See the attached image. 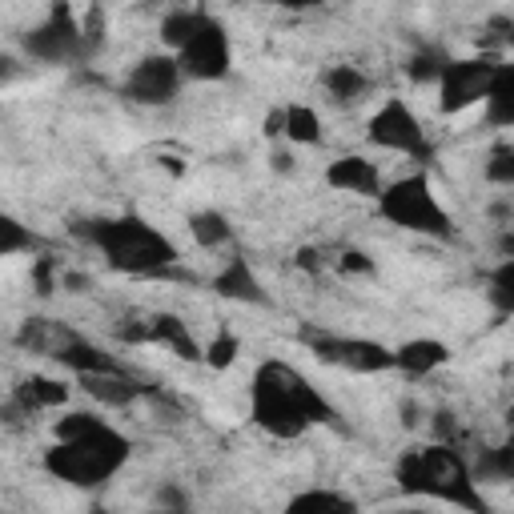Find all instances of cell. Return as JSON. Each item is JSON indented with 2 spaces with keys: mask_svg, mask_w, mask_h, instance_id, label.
Returning a JSON list of instances; mask_svg holds the SVG:
<instances>
[{
  "mask_svg": "<svg viewBox=\"0 0 514 514\" xmlns=\"http://www.w3.org/2000/svg\"><path fill=\"white\" fill-rule=\"evenodd\" d=\"M53 430H57V446L45 454V470L69 486H81V490L101 486L129 462V450H133L129 438L89 410L65 414Z\"/></svg>",
  "mask_w": 514,
  "mask_h": 514,
  "instance_id": "obj_1",
  "label": "cell"
},
{
  "mask_svg": "<svg viewBox=\"0 0 514 514\" xmlns=\"http://www.w3.org/2000/svg\"><path fill=\"white\" fill-rule=\"evenodd\" d=\"M253 422L274 438H302L318 422H334V406L286 362H266L253 378Z\"/></svg>",
  "mask_w": 514,
  "mask_h": 514,
  "instance_id": "obj_2",
  "label": "cell"
},
{
  "mask_svg": "<svg viewBox=\"0 0 514 514\" xmlns=\"http://www.w3.org/2000/svg\"><path fill=\"white\" fill-rule=\"evenodd\" d=\"M394 478H398L402 494H426V498L462 506V510H470V514H494L490 502L482 498L478 482H474V470H470L466 458H462L454 446H446V442L402 450V458H398V466H394Z\"/></svg>",
  "mask_w": 514,
  "mask_h": 514,
  "instance_id": "obj_3",
  "label": "cell"
},
{
  "mask_svg": "<svg viewBox=\"0 0 514 514\" xmlns=\"http://www.w3.org/2000/svg\"><path fill=\"white\" fill-rule=\"evenodd\" d=\"M81 237H89L105 262L117 274H133V278H161L165 270L177 266V245L157 233L149 221L141 217H113V221H89L77 229Z\"/></svg>",
  "mask_w": 514,
  "mask_h": 514,
  "instance_id": "obj_4",
  "label": "cell"
},
{
  "mask_svg": "<svg viewBox=\"0 0 514 514\" xmlns=\"http://www.w3.org/2000/svg\"><path fill=\"white\" fill-rule=\"evenodd\" d=\"M378 209L398 229H410V233H422V237H442V241L454 237V221L438 205V197H434V189H430V181L422 173L386 185L382 197H378Z\"/></svg>",
  "mask_w": 514,
  "mask_h": 514,
  "instance_id": "obj_5",
  "label": "cell"
},
{
  "mask_svg": "<svg viewBox=\"0 0 514 514\" xmlns=\"http://www.w3.org/2000/svg\"><path fill=\"white\" fill-rule=\"evenodd\" d=\"M25 49L33 61H45V65H85L93 57V45L85 41V29L73 5H53L49 21L25 37Z\"/></svg>",
  "mask_w": 514,
  "mask_h": 514,
  "instance_id": "obj_6",
  "label": "cell"
},
{
  "mask_svg": "<svg viewBox=\"0 0 514 514\" xmlns=\"http://www.w3.org/2000/svg\"><path fill=\"white\" fill-rule=\"evenodd\" d=\"M302 342L314 350V358H322L330 366H346L354 374L394 370V350H386L374 338H334L326 330H302Z\"/></svg>",
  "mask_w": 514,
  "mask_h": 514,
  "instance_id": "obj_7",
  "label": "cell"
},
{
  "mask_svg": "<svg viewBox=\"0 0 514 514\" xmlns=\"http://www.w3.org/2000/svg\"><path fill=\"white\" fill-rule=\"evenodd\" d=\"M229 61H233L229 37H225V29L205 13L201 25H197V33L189 37V45L177 53V65H181V73L193 77V81H221V77L229 73Z\"/></svg>",
  "mask_w": 514,
  "mask_h": 514,
  "instance_id": "obj_8",
  "label": "cell"
},
{
  "mask_svg": "<svg viewBox=\"0 0 514 514\" xmlns=\"http://www.w3.org/2000/svg\"><path fill=\"white\" fill-rule=\"evenodd\" d=\"M378 149H390V153H410V157H422L430 161V145H426V133H422V121L410 113L406 101H386L374 117H370V133H366Z\"/></svg>",
  "mask_w": 514,
  "mask_h": 514,
  "instance_id": "obj_9",
  "label": "cell"
},
{
  "mask_svg": "<svg viewBox=\"0 0 514 514\" xmlns=\"http://www.w3.org/2000/svg\"><path fill=\"white\" fill-rule=\"evenodd\" d=\"M494 61L490 57H470V61H450L438 89H442V113H462L478 101H486L490 81H494Z\"/></svg>",
  "mask_w": 514,
  "mask_h": 514,
  "instance_id": "obj_10",
  "label": "cell"
},
{
  "mask_svg": "<svg viewBox=\"0 0 514 514\" xmlns=\"http://www.w3.org/2000/svg\"><path fill=\"white\" fill-rule=\"evenodd\" d=\"M181 65H177V57H145L133 73H129V81H125V97L129 101H137V105H169L173 97H177V89H181Z\"/></svg>",
  "mask_w": 514,
  "mask_h": 514,
  "instance_id": "obj_11",
  "label": "cell"
},
{
  "mask_svg": "<svg viewBox=\"0 0 514 514\" xmlns=\"http://www.w3.org/2000/svg\"><path fill=\"white\" fill-rule=\"evenodd\" d=\"M213 294H221L225 302H245V306H270V294L262 286V278H257L249 270L245 257H229V266L213 278Z\"/></svg>",
  "mask_w": 514,
  "mask_h": 514,
  "instance_id": "obj_12",
  "label": "cell"
},
{
  "mask_svg": "<svg viewBox=\"0 0 514 514\" xmlns=\"http://www.w3.org/2000/svg\"><path fill=\"white\" fill-rule=\"evenodd\" d=\"M326 185H334L342 193H358V197H382V173H378V165L366 161V157H354V153L330 161Z\"/></svg>",
  "mask_w": 514,
  "mask_h": 514,
  "instance_id": "obj_13",
  "label": "cell"
},
{
  "mask_svg": "<svg viewBox=\"0 0 514 514\" xmlns=\"http://www.w3.org/2000/svg\"><path fill=\"white\" fill-rule=\"evenodd\" d=\"M446 362H450V350L438 338H410V342H402L394 350V366L414 374V378H426V374H434Z\"/></svg>",
  "mask_w": 514,
  "mask_h": 514,
  "instance_id": "obj_14",
  "label": "cell"
},
{
  "mask_svg": "<svg viewBox=\"0 0 514 514\" xmlns=\"http://www.w3.org/2000/svg\"><path fill=\"white\" fill-rule=\"evenodd\" d=\"M149 326H153V342L169 346L181 362H205V346H197V338L189 334V326L177 314H153Z\"/></svg>",
  "mask_w": 514,
  "mask_h": 514,
  "instance_id": "obj_15",
  "label": "cell"
},
{
  "mask_svg": "<svg viewBox=\"0 0 514 514\" xmlns=\"http://www.w3.org/2000/svg\"><path fill=\"white\" fill-rule=\"evenodd\" d=\"M69 402V386L61 382V378H49V374H33V378H25L21 386H17V398H13V406L17 410H57V406H65Z\"/></svg>",
  "mask_w": 514,
  "mask_h": 514,
  "instance_id": "obj_16",
  "label": "cell"
},
{
  "mask_svg": "<svg viewBox=\"0 0 514 514\" xmlns=\"http://www.w3.org/2000/svg\"><path fill=\"white\" fill-rule=\"evenodd\" d=\"M81 382H85V394H89V398H97L101 406H113V410L133 406L141 394H149V390L137 386L129 374H89V378H81Z\"/></svg>",
  "mask_w": 514,
  "mask_h": 514,
  "instance_id": "obj_17",
  "label": "cell"
},
{
  "mask_svg": "<svg viewBox=\"0 0 514 514\" xmlns=\"http://www.w3.org/2000/svg\"><path fill=\"white\" fill-rule=\"evenodd\" d=\"M57 362L69 366V370H77L81 378H89V374H125V366H121L117 358H109L105 350H97V346H89V342H81V338H73V342L57 354Z\"/></svg>",
  "mask_w": 514,
  "mask_h": 514,
  "instance_id": "obj_18",
  "label": "cell"
},
{
  "mask_svg": "<svg viewBox=\"0 0 514 514\" xmlns=\"http://www.w3.org/2000/svg\"><path fill=\"white\" fill-rule=\"evenodd\" d=\"M486 121L490 125H514V61L494 69L490 93H486Z\"/></svg>",
  "mask_w": 514,
  "mask_h": 514,
  "instance_id": "obj_19",
  "label": "cell"
},
{
  "mask_svg": "<svg viewBox=\"0 0 514 514\" xmlns=\"http://www.w3.org/2000/svg\"><path fill=\"white\" fill-rule=\"evenodd\" d=\"M282 514H358V502L338 490H302Z\"/></svg>",
  "mask_w": 514,
  "mask_h": 514,
  "instance_id": "obj_20",
  "label": "cell"
},
{
  "mask_svg": "<svg viewBox=\"0 0 514 514\" xmlns=\"http://www.w3.org/2000/svg\"><path fill=\"white\" fill-rule=\"evenodd\" d=\"M282 137L294 145H318L322 141V121L310 105H290L282 109Z\"/></svg>",
  "mask_w": 514,
  "mask_h": 514,
  "instance_id": "obj_21",
  "label": "cell"
},
{
  "mask_svg": "<svg viewBox=\"0 0 514 514\" xmlns=\"http://www.w3.org/2000/svg\"><path fill=\"white\" fill-rule=\"evenodd\" d=\"M189 233H193V241H197L201 249H217V245H229V241H233V225H229V217L217 213V209L193 213V217H189Z\"/></svg>",
  "mask_w": 514,
  "mask_h": 514,
  "instance_id": "obj_22",
  "label": "cell"
},
{
  "mask_svg": "<svg viewBox=\"0 0 514 514\" xmlns=\"http://www.w3.org/2000/svg\"><path fill=\"white\" fill-rule=\"evenodd\" d=\"M470 470H474V482L478 486L482 482H514V438H506L502 446L486 450Z\"/></svg>",
  "mask_w": 514,
  "mask_h": 514,
  "instance_id": "obj_23",
  "label": "cell"
},
{
  "mask_svg": "<svg viewBox=\"0 0 514 514\" xmlns=\"http://www.w3.org/2000/svg\"><path fill=\"white\" fill-rule=\"evenodd\" d=\"M17 342L57 358V354H61V350L73 342V334H69V330H61V326H53V322H45V318H33V322H29V326L17 334Z\"/></svg>",
  "mask_w": 514,
  "mask_h": 514,
  "instance_id": "obj_24",
  "label": "cell"
},
{
  "mask_svg": "<svg viewBox=\"0 0 514 514\" xmlns=\"http://www.w3.org/2000/svg\"><path fill=\"white\" fill-rule=\"evenodd\" d=\"M322 85H326V93H330L334 101H342V105L362 101V93L370 89V81H366V77H362L354 65H334V69H326Z\"/></svg>",
  "mask_w": 514,
  "mask_h": 514,
  "instance_id": "obj_25",
  "label": "cell"
},
{
  "mask_svg": "<svg viewBox=\"0 0 514 514\" xmlns=\"http://www.w3.org/2000/svg\"><path fill=\"white\" fill-rule=\"evenodd\" d=\"M201 17H205V9H177V13H169V17L161 21V41L173 49V57L189 45V37L197 33Z\"/></svg>",
  "mask_w": 514,
  "mask_h": 514,
  "instance_id": "obj_26",
  "label": "cell"
},
{
  "mask_svg": "<svg viewBox=\"0 0 514 514\" xmlns=\"http://www.w3.org/2000/svg\"><path fill=\"white\" fill-rule=\"evenodd\" d=\"M41 241H37V233H29L17 217H0V253L5 257H13V253H33Z\"/></svg>",
  "mask_w": 514,
  "mask_h": 514,
  "instance_id": "obj_27",
  "label": "cell"
},
{
  "mask_svg": "<svg viewBox=\"0 0 514 514\" xmlns=\"http://www.w3.org/2000/svg\"><path fill=\"white\" fill-rule=\"evenodd\" d=\"M486 181L514 189V145H494L486 157Z\"/></svg>",
  "mask_w": 514,
  "mask_h": 514,
  "instance_id": "obj_28",
  "label": "cell"
},
{
  "mask_svg": "<svg viewBox=\"0 0 514 514\" xmlns=\"http://www.w3.org/2000/svg\"><path fill=\"white\" fill-rule=\"evenodd\" d=\"M446 65H450V61H446L442 53H434V49H422V53H414V57H410L406 73H410L418 85H430V81H442Z\"/></svg>",
  "mask_w": 514,
  "mask_h": 514,
  "instance_id": "obj_29",
  "label": "cell"
},
{
  "mask_svg": "<svg viewBox=\"0 0 514 514\" xmlns=\"http://www.w3.org/2000/svg\"><path fill=\"white\" fill-rule=\"evenodd\" d=\"M490 298L498 310L514 314V262H502L494 274H490Z\"/></svg>",
  "mask_w": 514,
  "mask_h": 514,
  "instance_id": "obj_30",
  "label": "cell"
},
{
  "mask_svg": "<svg viewBox=\"0 0 514 514\" xmlns=\"http://www.w3.org/2000/svg\"><path fill=\"white\" fill-rule=\"evenodd\" d=\"M237 350H241L237 334H217V338L205 346V366L225 370V366H233V362H237Z\"/></svg>",
  "mask_w": 514,
  "mask_h": 514,
  "instance_id": "obj_31",
  "label": "cell"
},
{
  "mask_svg": "<svg viewBox=\"0 0 514 514\" xmlns=\"http://www.w3.org/2000/svg\"><path fill=\"white\" fill-rule=\"evenodd\" d=\"M53 274H57V257L41 253V257H37V262H33V282H37V294H53V290H57Z\"/></svg>",
  "mask_w": 514,
  "mask_h": 514,
  "instance_id": "obj_32",
  "label": "cell"
},
{
  "mask_svg": "<svg viewBox=\"0 0 514 514\" xmlns=\"http://www.w3.org/2000/svg\"><path fill=\"white\" fill-rule=\"evenodd\" d=\"M81 29H85V41L93 45V53L105 45V9H89L85 13V21H81Z\"/></svg>",
  "mask_w": 514,
  "mask_h": 514,
  "instance_id": "obj_33",
  "label": "cell"
},
{
  "mask_svg": "<svg viewBox=\"0 0 514 514\" xmlns=\"http://www.w3.org/2000/svg\"><path fill=\"white\" fill-rule=\"evenodd\" d=\"M157 506H161V510H189V506H185V490L173 486V482H165V486L157 490Z\"/></svg>",
  "mask_w": 514,
  "mask_h": 514,
  "instance_id": "obj_34",
  "label": "cell"
},
{
  "mask_svg": "<svg viewBox=\"0 0 514 514\" xmlns=\"http://www.w3.org/2000/svg\"><path fill=\"white\" fill-rule=\"evenodd\" d=\"M342 270H346V274H374V262H370L362 249H346V253H342Z\"/></svg>",
  "mask_w": 514,
  "mask_h": 514,
  "instance_id": "obj_35",
  "label": "cell"
},
{
  "mask_svg": "<svg viewBox=\"0 0 514 514\" xmlns=\"http://www.w3.org/2000/svg\"><path fill=\"white\" fill-rule=\"evenodd\" d=\"M61 286H65L69 294H85V290H89V278H85V274H61Z\"/></svg>",
  "mask_w": 514,
  "mask_h": 514,
  "instance_id": "obj_36",
  "label": "cell"
},
{
  "mask_svg": "<svg viewBox=\"0 0 514 514\" xmlns=\"http://www.w3.org/2000/svg\"><path fill=\"white\" fill-rule=\"evenodd\" d=\"M498 253L506 257V262H514V229H506V233L498 237Z\"/></svg>",
  "mask_w": 514,
  "mask_h": 514,
  "instance_id": "obj_37",
  "label": "cell"
},
{
  "mask_svg": "<svg viewBox=\"0 0 514 514\" xmlns=\"http://www.w3.org/2000/svg\"><path fill=\"white\" fill-rule=\"evenodd\" d=\"M298 266H302V270H310V274H314V270H322V262H318V253H314V249H302V253H298Z\"/></svg>",
  "mask_w": 514,
  "mask_h": 514,
  "instance_id": "obj_38",
  "label": "cell"
},
{
  "mask_svg": "<svg viewBox=\"0 0 514 514\" xmlns=\"http://www.w3.org/2000/svg\"><path fill=\"white\" fill-rule=\"evenodd\" d=\"M270 161H274V169H278V173H290V169H294V157H290V153H282V149H278Z\"/></svg>",
  "mask_w": 514,
  "mask_h": 514,
  "instance_id": "obj_39",
  "label": "cell"
},
{
  "mask_svg": "<svg viewBox=\"0 0 514 514\" xmlns=\"http://www.w3.org/2000/svg\"><path fill=\"white\" fill-rule=\"evenodd\" d=\"M438 434H442V438H446V434H454V414H446V410L438 414Z\"/></svg>",
  "mask_w": 514,
  "mask_h": 514,
  "instance_id": "obj_40",
  "label": "cell"
},
{
  "mask_svg": "<svg viewBox=\"0 0 514 514\" xmlns=\"http://www.w3.org/2000/svg\"><path fill=\"white\" fill-rule=\"evenodd\" d=\"M13 73H17V61H13V57H0V77L13 81Z\"/></svg>",
  "mask_w": 514,
  "mask_h": 514,
  "instance_id": "obj_41",
  "label": "cell"
},
{
  "mask_svg": "<svg viewBox=\"0 0 514 514\" xmlns=\"http://www.w3.org/2000/svg\"><path fill=\"white\" fill-rule=\"evenodd\" d=\"M161 165H165L173 177H181V165H177V157H161Z\"/></svg>",
  "mask_w": 514,
  "mask_h": 514,
  "instance_id": "obj_42",
  "label": "cell"
},
{
  "mask_svg": "<svg viewBox=\"0 0 514 514\" xmlns=\"http://www.w3.org/2000/svg\"><path fill=\"white\" fill-rule=\"evenodd\" d=\"M153 514H189V510H161V506H157Z\"/></svg>",
  "mask_w": 514,
  "mask_h": 514,
  "instance_id": "obj_43",
  "label": "cell"
},
{
  "mask_svg": "<svg viewBox=\"0 0 514 514\" xmlns=\"http://www.w3.org/2000/svg\"><path fill=\"white\" fill-rule=\"evenodd\" d=\"M394 514H426V510H394Z\"/></svg>",
  "mask_w": 514,
  "mask_h": 514,
  "instance_id": "obj_44",
  "label": "cell"
},
{
  "mask_svg": "<svg viewBox=\"0 0 514 514\" xmlns=\"http://www.w3.org/2000/svg\"><path fill=\"white\" fill-rule=\"evenodd\" d=\"M506 418H510V426H514V406H510V414H506Z\"/></svg>",
  "mask_w": 514,
  "mask_h": 514,
  "instance_id": "obj_45",
  "label": "cell"
}]
</instances>
